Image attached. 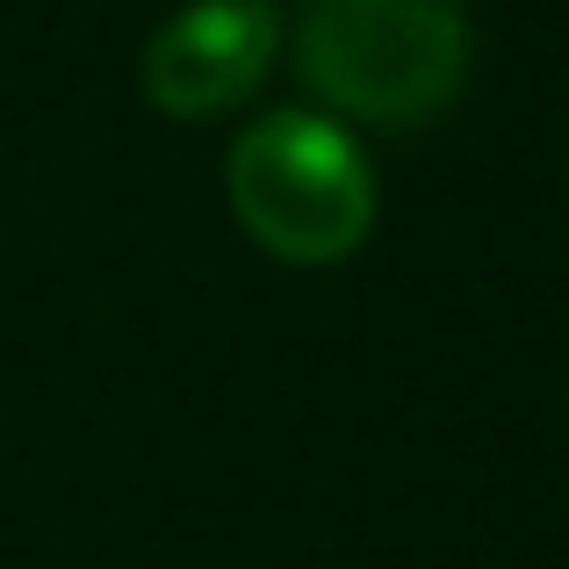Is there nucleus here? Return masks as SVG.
<instances>
[{"label": "nucleus", "instance_id": "f257e3e1", "mask_svg": "<svg viewBox=\"0 0 569 569\" xmlns=\"http://www.w3.org/2000/svg\"><path fill=\"white\" fill-rule=\"evenodd\" d=\"M296 72L339 116L418 130L461 94L469 14L461 0H303Z\"/></svg>", "mask_w": 569, "mask_h": 569}, {"label": "nucleus", "instance_id": "f03ea898", "mask_svg": "<svg viewBox=\"0 0 569 569\" xmlns=\"http://www.w3.org/2000/svg\"><path fill=\"white\" fill-rule=\"evenodd\" d=\"M231 209L289 267H332L376 223V173L339 123L274 109L231 144Z\"/></svg>", "mask_w": 569, "mask_h": 569}, {"label": "nucleus", "instance_id": "7ed1b4c3", "mask_svg": "<svg viewBox=\"0 0 569 569\" xmlns=\"http://www.w3.org/2000/svg\"><path fill=\"white\" fill-rule=\"evenodd\" d=\"M281 43V8L274 0H194L181 8L144 51V101L159 116H223L267 80Z\"/></svg>", "mask_w": 569, "mask_h": 569}]
</instances>
